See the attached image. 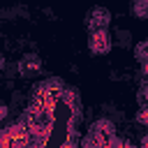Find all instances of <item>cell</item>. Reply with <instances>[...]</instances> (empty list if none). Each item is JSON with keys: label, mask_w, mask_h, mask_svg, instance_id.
I'll return each mask as SVG.
<instances>
[{"label": "cell", "mask_w": 148, "mask_h": 148, "mask_svg": "<svg viewBox=\"0 0 148 148\" xmlns=\"http://www.w3.org/2000/svg\"><path fill=\"white\" fill-rule=\"evenodd\" d=\"M132 12H134V16H139V18L148 16V0H134Z\"/></svg>", "instance_id": "5b68a950"}, {"label": "cell", "mask_w": 148, "mask_h": 148, "mask_svg": "<svg viewBox=\"0 0 148 148\" xmlns=\"http://www.w3.org/2000/svg\"><path fill=\"white\" fill-rule=\"evenodd\" d=\"M136 123L148 127V106H139V111H136Z\"/></svg>", "instance_id": "8992f818"}, {"label": "cell", "mask_w": 148, "mask_h": 148, "mask_svg": "<svg viewBox=\"0 0 148 148\" xmlns=\"http://www.w3.org/2000/svg\"><path fill=\"white\" fill-rule=\"evenodd\" d=\"M111 46H113V39H111V35H109V30H95V32L88 35V49H90L95 56L109 53Z\"/></svg>", "instance_id": "7a4b0ae2"}, {"label": "cell", "mask_w": 148, "mask_h": 148, "mask_svg": "<svg viewBox=\"0 0 148 148\" xmlns=\"http://www.w3.org/2000/svg\"><path fill=\"white\" fill-rule=\"evenodd\" d=\"M111 25V12L106 9V7H92V9H88V14H86V28L90 30V32H95V30H106Z\"/></svg>", "instance_id": "6da1fadb"}, {"label": "cell", "mask_w": 148, "mask_h": 148, "mask_svg": "<svg viewBox=\"0 0 148 148\" xmlns=\"http://www.w3.org/2000/svg\"><path fill=\"white\" fill-rule=\"evenodd\" d=\"M90 134H95V136H99V139H104V141H111V139L116 136V125H113L109 118H99V120H95Z\"/></svg>", "instance_id": "277c9868"}, {"label": "cell", "mask_w": 148, "mask_h": 148, "mask_svg": "<svg viewBox=\"0 0 148 148\" xmlns=\"http://www.w3.org/2000/svg\"><path fill=\"white\" fill-rule=\"evenodd\" d=\"M16 69H18L21 76H35V74L42 69V60H39L37 53H25V56H21V60L16 62Z\"/></svg>", "instance_id": "3957f363"}]
</instances>
